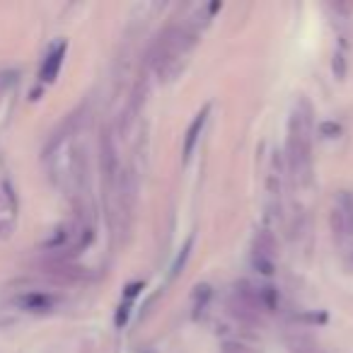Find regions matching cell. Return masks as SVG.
I'll return each mask as SVG.
<instances>
[{"instance_id":"cell-4","label":"cell","mask_w":353,"mask_h":353,"mask_svg":"<svg viewBox=\"0 0 353 353\" xmlns=\"http://www.w3.org/2000/svg\"><path fill=\"white\" fill-rule=\"evenodd\" d=\"M56 300L46 293H27V295H20L17 298V305L27 312H46V310L54 307Z\"/></svg>"},{"instance_id":"cell-3","label":"cell","mask_w":353,"mask_h":353,"mask_svg":"<svg viewBox=\"0 0 353 353\" xmlns=\"http://www.w3.org/2000/svg\"><path fill=\"white\" fill-rule=\"evenodd\" d=\"M63 56H65V44H59L51 49V54L46 56L44 65H41V80L44 83H54L56 75L61 70V63H63Z\"/></svg>"},{"instance_id":"cell-5","label":"cell","mask_w":353,"mask_h":353,"mask_svg":"<svg viewBox=\"0 0 353 353\" xmlns=\"http://www.w3.org/2000/svg\"><path fill=\"white\" fill-rule=\"evenodd\" d=\"M206 119H208V107L203 109V112L199 114V117L192 121V126H189V131H187V141H184V160H189V157L194 155V148H196L199 136H201L203 126H206Z\"/></svg>"},{"instance_id":"cell-2","label":"cell","mask_w":353,"mask_h":353,"mask_svg":"<svg viewBox=\"0 0 353 353\" xmlns=\"http://www.w3.org/2000/svg\"><path fill=\"white\" fill-rule=\"evenodd\" d=\"M194 44V34L187 30H170L160 41V51L155 56V68L160 75H174L179 68V61L189 54Z\"/></svg>"},{"instance_id":"cell-1","label":"cell","mask_w":353,"mask_h":353,"mask_svg":"<svg viewBox=\"0 0 353 353\" xmlns=\"http://www.w3.org/2000/svg\"><path fill=\"white\" fill-rule=\"evenodd\" d=\"M312 121H310V107L300 104L295 109L288 123V160L290 170L300 182L310 179V167H312Z\"/></svg>"},{"instance_id":"cell-10","label":"cell","mask_w":353,"mask_h":353,"mask_svg":"<svg viewBox=\"0 0 353 353\" xmlns=\"http://www.w3.org/2000/svg\"><path fill=\"white\" fill-rule=\"evenodd\" d=\"M225 353H230V351H225ZM237 353H240V351H237Z\"/></svg>"},{"instance_id":"cell-8","label":"cell","mask_w":353,"mask_h":353,"mask_svg":"<svg viewBox=\"0 0 353 353\" xmlns=\"http://www.w3.org/2000/svg\"><path fill=\"white\" fill-rule=\"evenodd\" d=\"M141 288H143V283H131V285H128V288H126V300L136 298V293H138Z\"/></svg>"},{"instance_id":"cell-7","label":"cell","mask_w":353,"mask_h":353,"mask_svg":"<svg viewBox=\"0 0 353 353\" xmlns=\"http://www.w3.org/2000/svg\"><path fill=\"white\" fill-rule=\"evenodd\" d=\"M334 73H336L339 78H343V75H346V65H343V56L341 54L334 56Z\"/></svg>"},{"instance_id":"cell-6","label":"cell","mask_w":353,"mask_h":353,"mask_svg":"<svg viewBox=\"0 0 353 353\" xmlns=\"http://www.w3.org/2000/svg\"><path fill=\"white\" fill-rule=\"evenodd\" d=\"M189 250H192V237H189V240H187V245H184L182 254L176 256L174 266H172V276H176V274H179V269H182V266H184V261H187V256H189Z\"/></svg>"},{"instance_id":"cell-9","label":"cell","mask_w":353,"mask_h":353,"mask_svg":"<svg viewBox=\"0 0 353 353\" xmlns=\"http://www.w3.org/2000/svg\"><path fill=\"white\" fill-rule=\"evenodd\" d=\"M322 131L324 133H339V126H334V123H324Z\"/></svg>"}]
</instances>
